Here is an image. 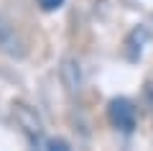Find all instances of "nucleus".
Instances as JSON below:
<instances>
[{
    "label": "nucleus",
    "mask_w": 153,
    "mask_h": 151,
    "mask_svg": "<svg viewBox=\"0 0 153 151\" xmlns=\"http://www.w3.org/2000/svg\"><path fill=\"white\" fill-rule=\"evenodd\" d=\"M107 115H110V123L115 128L125 131V133H130L135 128V108L128 97H115L107 108Z\"/></svg>",
    "instance_id": "nucleus-1"
},
{
    "label": "nucleus",
    "mask_w": 153,
    "mask_h": 151,
    "mask_svg": "<svg viewBox=\"0 0 153 151\" xmlns=\"http://www.w3.org/2000/svg\"><path fill=\"white\" fill-rule=\"evenodd\" d=\"M13 113H16L18 125L28 133V138H31L33 143H38L41 136H44V125H41V118L36 115V110L28 108V105H21V103H18V105H13Z\"/></svg>",
    "instance_id": "nucleus-2"
},
{
    "label": "nucleus",
    "mask_w": 153,
    "mask_h": 151,
    "mask_svg": "<svg viewBox=\"0 0 153 151\" xmlns=\"http://www.w3.org/2000/svg\"><path fill=\"white\" fill-rule=\"evenodd\" d=\"M61 77H64L66 87H69V92H76L79 90V69H76L74 62H64V67H61Z\"/></svg>",
    "instance_id": "nucleus-3"
},
{
    "label": "nucleus",
    "mask_w": 153,
    "mask_h": 151,
    "mask_svg": "<svg viewBox=\"0 0 153 151\" xmlns=\"http://www.w3.org/2000/svg\"><path fill=\"white\" fill-rule=\"evenodd\" d=\"M38 5L44 8V11H56V8L64 5V0H38Z\"/></svg>",
    "instance_id": "nucleus-4"
},
{
    "label": "nucleus",
    "mask_w": 153,
    "mask_h": 151,
    "mask_svg": "<svg viewBox=\"0 0 153 151\" xmlns=\"http://www.w3.org/2000/svg\"><path fill=\"white\" fill-rule=\"evenodd\" d=\"M46 149H69V143L66 141H46Z\"/></svg>",
    "instance_id": "nucleus-5"
}]
</instances>
